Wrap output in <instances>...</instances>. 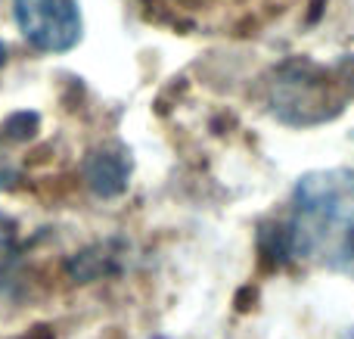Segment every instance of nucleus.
<instances>
[{
  "label": "nucleus",
  "mask_w": 354,
  "mask_h": 339,
  "mask_svg": "<svg viewBox=\"0 0 354 339\" xmlns=\"http://www.w3.org/2000/svg\"><path fill=\"white\" fill-rule=\"evenodd\" d=\"M286 240L301 259L354 274V172H314L299 181Z\"/></svg>",
  "instance_id": "f257e3e1"
},
{
  "label": "nucleus",
  "mask_w": 354,
  "mask_h": 339,
  "mask_svg": "<svg viewBox=\"0 0 354 339\" xmlns=\"http://www.w3.org/2000/svg\"><path fill=\"white\" fill-rule=\"evenodd\" d=\"M348 75L326 72L308 59H292L274 75V112L292 125H314L333 118L348 100Z\"/></svg>",
  "instance_id": "f03ea898"
},
{
  "label": "nucleus",
  "mask_w": 354,
  "mask_h": 339,
  "mask_svg": "<svg viewBox=\"0 0 354 339\" xmlns=\"http://www.w3.org/2000/svg\"><path fill=\"white\" fill-rule=\"evenodd\" d=\"M12 10L25 41L44 53H62L78 44V0H12Z\"/></svg>",
  "instance_id": "7ed1b4c3"
},
{
  "label": "nucleus",
  "mask_w": 354,
  "mask_h": 339,
  "mask_svg": "<svg viewBox=\"0 0 354 339\" xmlns=\"http://www.w3.org/2000/svg\"><path fill=\"white\" fill-rule=\"evenodd\" d=\"M84 178L100 196H118L128 187V159L122 149H93L84 162Z\"/></svg>",
  "instance_id": "20e7f679"
},
{
  "label": "nucleus",
  "mask_w": 354,
  "mask_h": 339,
  "mask_svg": "<svg viewBox=\"0 0 354 339\" xmlns=\"http://www.w3.org/2000/svg\"><path fill=\"white\" fill-rule=\"evenodd\" d=\"M6 249H10V230H3V221H0V259L6 255Z\"/></svg>",
  "instance_id": "39448f33"
},
{
  "label": "nucleus",
  "mask_w": 354,
  "mask_h": 339,
  "mask_svg": "<svg viewBox=\"0 0 354 339\" xmlns=\"http://www.w3.org/2000/svg\"><path fill=\"white\" fill-rule=\"evenodd\" d=\"M3 62H6V47L0 44V66H3Z\"/></svg>",
  "instance_id": "423d86ee"
}]
</instances>
